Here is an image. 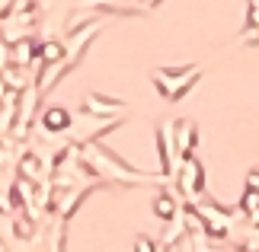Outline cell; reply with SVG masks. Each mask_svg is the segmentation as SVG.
I'll return each instance as SVG.
<instances>
[{
    "label": "cell",
    "mask_w": 259,
    "mask_h": 252,
    "mask_svg": "<svg viewBox=\"0 0 259 252\" xmlns=\"http://www.w3.org/2000/svg\"><path fill=\"white\" fill-rule=\"evenodd\" d=\"M173 211H176L173 198H166V195H160V198H157V214H160V217H170Z\"/></svg>",
    "instance_id": "obj_5"
},
{
    "label": "cell",
    "mask_w": 259,
    "mask_h": 252,
    "mask_svg": "<svg viewBox=\"0 0 259 252\" xmlns=\"http://www.w3.org/2000/svg\"><path fill=\"white\" fill-rule=\"evenodd\" d=\"M195 80H198V67H186V70H157V74H154L157 89H160L163 96H170V99L183 96L186 89L195 83Z\"/></svg>",
    "instance_id": "obj_2"
},
{
    "label": "cell",
    "mask_w": 259,
    "mask_h": 252,
    "mask_svg": "<svg viewBox=\"0 0 259 252\" xmlns=\"http://www.w3.org/2000/svg\"><path fill=\"white\" fill-rule=\"evenodd\" d=\"M83 160L90 166H96L103 176H112V179H122V182H151V176H141V173H132V169H125L122 163H115L109 154H103V147H90Z\"/></svg>",
    "instance_id": "obj_1"
},
{
    "label": "cell",
    "mask_w": 259,
    "mask_h": 252,
    "mask_svg": "<svg viewBox=\"0 0 259 252\" xmlns=\"http://www.w3.org/2000/svg\"><path fill=\"white\" fill-rule=\"evenodd\" d=\"M250 185H253V188H259V173H253V179H250Z\"/></svg>",
    "instance_id": "obj_8"
},
{
    "label": "cell",
    "mask_w": 259,
    "mask_h": 252,
    "mask_svg": "<svg viewBox=\"0 0 259 252\" xmlns=\"http://www.w3.org/2000/svg\"><path fill=\"white\" fill-rule=\"evenodd\" d=\"M67 122H71V115H67L64 109H52V112H45V118H42V125H45L48 134H52V131L67 128Z\"/></svg>",
    "instance_id": "obj_4"
},
{
    "label": "cell",
    "mask_w": 259,
    "mask_h": 252,
    "mask_svg": "<svg viewBox=\"0 0 259 252\" xmlns=\"http://www.w3.org/2000/svg\"><path fill=\"white\" fill-rule=\"evenodd\" d=\"M183 188H186V195H195V191L202 188V166H198L195 160H189V163H186V173H183Z\"/></svg>",
    "instance_id": "obj_3"
},
{
    "label": "cell",
    "mask_w": 259,
    "mask_h": 252,
    "mask_svg": "<svg viewBox=\"0 0 259 252\" xmlns=\"http://www.w3.org/2000/svg\"><path fill=\"white\" fill-rule=\"evenodd\" d=\"M58 58H61V48H58L55 42H48V45H45V52H42V61L52 64V61H58Z\"/></svg>",
    "instance_id": "obj_6"
},
{
    "label": "cell",
    "mask_w": 259,
    "mask_h": 252,
    "mask_svg": "<svg viewBox=\"0 0 259 252\" xmlns=\"http://www.w3.org/2000/svg\"><path fill=\"white\" fill-rule=\"evenodd\" d=\"M138 252H151V243H147V239H138Z\"/></svg>",
    "instance_id": "obj_7"
}]
</instances>
